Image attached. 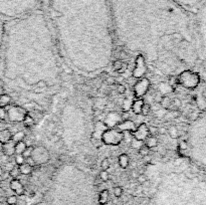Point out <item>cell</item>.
<instances>
[{
	"instance_id": "obj_1",
	"label": "cell",
	"mask_w": 206,
	"mask_h": 205,
	"mask_svg": "<svg viewBox=\"0 0 206 205\" xmlns=\"http://www.w3.org/2000/svg\"><path fill=\"white\" fill-rule=\"evenodd\" d=\"M114 34L165 75L200 63L194 15L174 0H109Z\"/></svg>"
},
{
	"instance_id": "obj_2",
	"label": "cell",
	"mask_w": 206,
	"mask_h": 205,
	"mask_svg": "<svg viewBox=\"0 0 206 205\" xmlns=\"http://www.w3.org/2000/svg\"><path fill=\"white\" fill-rule=\"evenodd\" d=\"M48 18L71 70L95 75L109 67L115 44L109 0H48Z\"/></svg>"
},
{
	"instance_id": "obj_3",
	"label": "cell",
	"mask_w": 206,
	"mask_h": 205,
	"mask_svg": "<svg viewBox=\"0 0 206 205\" xmlns=\"http://www.w3.org/2000/svg\"><path fill=\"white\" fill-rule=\"evenodd\" d=\"M4 77L18 88L35 93L38 82L53 87L59 66L52 33L42 11L13 19L7 25Z\"/></svg>"
},
{
	"instance_id": "obj_4",
	"label": "cell",
	"mask_w": 206,
	"mask_h": 205,
	"mask_svg": "<svg viewBox=\"0 0 206 205\" xmlns=\"http://www.w3.org/2000/svg\"><path fill=\"white\" fill-rule=\"evenodd\" d=\"M186 143L187 158L206 176V110L190 124Z\"/></svg>"
},
{
	"instance_id": "obj_5",
	"label": "cell",
	"mask_w": 206,
	"mask_h": 205,
	"mask_svg": "<svg viewBox=\"0 0 206 205\" xmlns=\"http://www.w3.org/2000/svg\"><path fill=\"white\" fill-rule=\"evenodd\" d=\"M43 0H0V16L16 19L36 11Z\"/></svg>"
},
{
	"instance_id": "obj_6",
	"label": "cell",
	"mask_w": 206,
	"mask_h": 205,
	"mask_svg": "<svg viewBox=\"0 0 206 205\" xmlns=\"http://www.w3.org/2000/svg\"><path fill=\"white\" fill-rule=\"evenodd\" d=\"M195 27L199 46L200 63L206 66V0H203L194 13Z\"/></svg>"
},
{
	"instance_id": "obj_7",
	"label": "cell",
	"mask_w": 206,
	"mask_h": 205,
	"mask_svg": "<svg viewBox=\"0 0 206 205\" xmlns=\"http://www.w3.org/2000/svg\"><path fill=\"white\" fill-rule=\"evenodd\" d=\"M177 81L181 85L186 89H195L199 85L200 82V74L192 71V70H183L177 75Z\"/></svg>"
},
{
	"instance_id": "obj_8",
	"label": "cell",
	"mask_w": 206,
	"mask_h": 205,
	"mask_svg": "<svg viewBox=\"0 0 206 205\" xmlns=\"http://www.w3.org/2000/svg\"><path fill=\"white\" fill-rule=\"evenodd\" d=\"M125 135L122 131L115 128H108L106 129L101 137V141L105 145L110 146H118L124 141Z\"/></svg>"
},
{
	"instance_id": "obj_9",
	"label": "cell",
	"mask_w": 206,
	"mask_h": 205,
	"mask_svg": "<svg viewBox=\"0 0 206 205\" xmlns=\"http://www.w3.org/2000/svg\"><path fill=\"white\" fill-rule=\"evenodd\" d=\"M32 160L34 161L35 165H44L50 159V154L48 150L42 146H37L33 148L31 153Z\"/></svg>"
},
{
	"instance_id": "obj_10",
	"label": "cell",
	"mask_w": 206,
	"mask_h": 205,
	"mask_svg": "<svg viewBox=\"0 0 206 205\" xmlns=\"http://www.w3.org/2000/svg\"><path fill=\"white\" fill-rule=\"evenodd\" d=\"M148 71V63L145 57L142 55H137L135 59V66L133 68L132 77L134 78H144Z\"/></svg>"
},
{
	"instance_id": "obj_11",
	"label": "cell",
	"mask_w": 206,
	"mask_h": 205,
	"mask_svg": "<svg viewBox=\"0 0 206 205\" xmlns=\"http://www.w3.org/2000/svg\"><path fill=\"white\" fill-rule=\"evenodd\" d=\"M27 114L28 112L24 108L20 106H12L7 110V119L13 123H21Z\"/></svg>"
},
{
	"instance_id": "obj_12",
	"label": "cell",
	"mask_w": 206,
	"mask_h": 205,
	"mask_svg": "<svg viewBox=\"0 0 206 205\" xmlns=\"http://www.w3.org/2000/svg\"><path fill=\"white\" fill-rule=\"evenodd\" d=\"M150 85L151 82L148 78L144 77L139 78V81H137L136 84L134 85V96L137 99H142L149 91Z\"/></svg>"
},
{
	"instance_id": "obj_13",
	"label": "cell",
	"mask_w": 206,
	"mask_h": 205,
	"mask_svg": "<svg viewBox=\"0 0 206 205\" xmlns=\"http://www.w3.org/2000/svg\"><path fill=\"white\" fill-rule=\"evenodd\" d=\"M174 1L178 3L184 9H186L187 11L194 14L198 9V7L203 2V0H174Z\"/></svg>"
},
{
	"instance_id": "obj_14",
	"label": "cell",
	"mask_w": 206,
	"mask_h": 205,
	"mask_svg": "<svg viewBox=\"0 0 206 205\" xmlns=\"http://www.w3.org/2000/svg\"><path fill=\"white\" fill-rule=\"evenodd\" d=\"M131 134L134 136V139H137L139 141H145L148 136H150L149 134V127L145 123H141L137 129L134 132H132Z\"/></svg>"
},
{
	"instance_id": "obj_15",
	"label": "cell",
	"mask_w": 206,
	"mask_h": 205,
	"mask_svg": "<svg viewBox=\"0 0 206 205\" xmlns=\"http://www.w3.org/2000/svg\"><path fill=\"white\" fill-rule=\"evenodd\" d=\"M201 84V92H200V100L199 104L201 105L202 109L206 110V66H203V74L202 77H200V82Z\"/></svg>"
},
{
	"instance_id": "obj_16",
	"label": "cell",
	"mask_w": 206,
	"mask_h": 205,
	"mask_svg": "<svg viewBox=\"0 0 206 205\" xmlns=\"http://www.w3.org/2000/svg\"><path fill=\"white\" fill-rule=\"evenodd\" d=\"M116 129H118V130H120L122 132L132 133L137 129V126L135 124V122L132 120H124L116 126Z\"/></svg>"
},
{
	"instance_id": "obj_17",
	"label": "cell",
	"mask_w": 206,
	"mask_h": 205,
	"mask_svg": "<svg viewBox=\"0 0 206 205\" xmlns=\"http://www.w3.org/2000/svg\"><path fill=\"white\" fill-rule=\"evenodd\" d=\"M120 120H121V117L119 116V114L115 112H111L106 117V120H105L104 124L107 126V128H114L120 123Z\"/></svg>"
},
{
	"instance_id": "obj_18",
	"label": "cell",
	"mask_w": 206,
	"mask_h": 205,
	"mask_svg": "<svg viewBox=\"0 0 206 205\" xmlns=\"http://www.w3.org/2000/svg\"><path fill=\"white\" fill-rule=\"evenodd\" d=\"M9 186H10V189L15 192L17 195H23L24 194V186L22 183H21V181L18 180L17 178L12 179V180L10 181Z\"/></svg>"
},
{
	"instance_id": "obj_19",
	"label": "cell",
	"mask_w": 206,
	"mask_h": 205,
	"mask_svg": "<svg viewBox=\"0 0 206 205\" xmlns=\"http://www.w3.org/2000/svg\"><path fill=\"white\" fill-rule=\"evenodd\" d=\"M2 153L4 154L6 157H11L15 154V143L12 140H10L9 142L2 144Z\"/></svg>"
},
{
	"instance_id": "obj_20",
	"label": "cell",
	"mask_w": 206,
	"mask_h": 205,
	"mask_svg": "<svg viewBox=\"0 0 206 205\" xmlns=\"http://www.w3.org/2000/svg\"><path fill=\"white\" fill-rule=\"evenodd\" d=\"M144 104H145V102H144L143 99L134 100L132 102V105H131V110L133 111V113L136 114V115H141Z\"/></svg>"
},
{
	"instance_id": "obj_21",
	"label": "cell",
	"mask_w": 206,
	"mask_h": 205,
	"mask_svg": "<svg viewBox=\"0 0 206 205\" xmlns=\"http://www.w3.org/2000/svg\"><path fill=\"white\" fill-rule=\"evenodd\" d=\"M106 129H108V128H107V126L104 124V122H97V123L96 124L95 132H93V138L101 140V137H102L103 132L106 130Z\"/></svg>"
},
{
	"instance_id": "obj_22",
	"label": "cell",
	"mask_w": 206,
	"mask_h": 205,
	"mask_svg": "<svg viewBox=\"0 0 206 205\" xmlns=\"http://www.w3.org/2000/svg\"><path fill=\"white\" fill-rule=\"evenodd\" d=\"M11 139H12V134L8 129H4V130L0 132V143L1 144L9 142Z\"/></svg>"
},
{
	"instance_id": "obj_23",
	"label": "cell",
	"mask_w": 206,
	"mask_h": 205,
	"mask_svg": "<svg viewBox=\"0 0 206 205\" xmlns=\"http://www.w3.org/2000/svg\"><path fill=\"white\" fill-rule=\"evenodd\" d=\"M145 143V145L148 147L149 149H152V148H155V147L158 146V139L156 138L155 136H148L147 139L144 141Z\"/></svg>"
},
{
	"instance_id": "obj_24",
	"label": "cell",
	"mask_w": 206,
	"mask_h": 205,
	"mask_svg": "<svg viewBox=\"0 0 206 205\" xmlns=\"http://www.w3.org/2000/svg\"><path fill=\"white\" fill-rule=\"evenodd\" d=\"M109 202V191L107 189H104L99 194V203L101 205H105Z\"/></svg>"
},
{
	"instance_id": "obj_25",
	"label": "cell",
	"mask_w": 206,
	"mask_h": 205,
	"mask_svg": "<svg viewBox=\"0 0 206 205\" xmlns=\"http://www.w3.org/2000/svg\"><path fill=\"white\" fill-rule=\"evenodd\" d=\"M129 162H130V158L127 154L123 153L119 156V165H120V167H122L123 169H126L129 166Z\"/></svg>"
},
{
	"instance_id": "obj_26",
	"label": "cell",
	"mask_w": 206,
	"mask_h": 205,
	"mask_svg": "<svg viewBox=\"0 0 206 205\" xmlns=\"http://www.w3.org/2000/svg\"><path fill=\"white\" fill-rule=\"evenodd\" d=\"M11 97L7 93H3L0 96V108H6L7 106L10 105L11 103Z\"/></svg>"
},
{
	"instance_id": "obj_27",
	"label": "cell",
	"mask_w": 206,
	"mask_h": 205,
	"mask_svg": "<svg viewBox=\"0 0 206 205\" xmlns=\"http://www.w3.org/2000/svg\"><path fill=\"white\" fill-rule=\"evenodd\" d=\"M18 168H19L21 175H29L32 172V170H33V167H31L30 165H28L27 163L21 164L20 166H18Z\"/></svg>"
},
{
	"instance_id": "obj_28",
	"label": "cell",
	"mask_w": 206,
	"mask_h": 205,
	"mask_svg": "<svg viewBox=\"0 0 206 205\" xmlns=\"http://www.w3.org/2000/svg\"><path fill=\"white\" fill-rule=\"evenodd\" d=\"M27 144L24 141H21L18 143H15V154H22L27 148Z\"/></svg>"
},
{
	"instance_id": "obj_29",
	"label": "cell",
	"mask_w": 206,
	"mask_h": 205,
	"mask_svg": "<svg viewBox=\"0 0 206 205\" xmlns=\"http://www.w3.org/2000/svg\"><path fill=\"white\" fill-rule=\"evenodd\" d=\"M22 123L24 124L25 127L29 128V127H32V126L35 124V121H34V118L32 117L29 113H28L26 116H25V118H24V120H23Z\"/></svg>"
},
{
	"instance_id": "obj_30",
	"label": "cell",
	"mask_w": 206,
	"mask_h": 205,
	"mask_svg": "<svg viewBox=\"0 0 206 205\" xmlns=\"http://www.w3.org/2000/svg\"><path fill=\"white\" fill-rule=\"evenodd\" d=\"M24 138H25V133L22 132V131H18V132H16L14 135H12L11 140L14 143H18V142L23 141Z\"/></svg>"
},
{
	"instance_id": "obj_31",
	"label": "cell",
	"mask_w": 206,
	"mask_h": 205,
	"mask_svg": "<svg viewBox=\"0 0 206 205\" xmlns=\"http://www.w3.org/2000/svg\"><path fill=\"white\" fill-rule=\"evenodd\" d=\"M123 66H124V62L122 59H115L114 62H112V67H113L114 70L118 71V73H120Z\"/></svg>"
},
{
	"instance_id": "obj_32",
	"label": "cell",
	"mask_w": 206,
	"mask_h": 205,
	"mask_svg": "<svg viewBox=\"0 0 206 205\" xmlns=\"http://www.w3.org/2000/svg\"><path fill=\"white\" fill-rule=\"evenodd\" d=\"M139 151V154L141 156H143V157H146V156H149V154H150V149L148 148V147L144 144V145L141 147V148L138 150Z\"/></svg>"
},
{
	"instance_id": "obj_33",
	"label": "cell",
	"mask_w": 206,
	"mask_h": 205,
	"mask_svg": "<svg viewBox=\"0 0 206 205\" xmlns=\"http://www.w3.org/2000/svg\"><path fill=\"white\" fill-rule=\"evenodd\" d=\"M144 145V142L143 141H139V140L137 139H134L131 141V146L133 149H136V150H139L141 147Z\"/></svg>"
},
{
	"instance_id": "obj_34",
	"label": "cell",
	"mask_w": 206,
	"mask_h": 205,
	"mask_svg": "<svg viewBox=\"0 0 206 205\" xmlns=\"http://www.w3.org/2000/svg\"><path fill=\"white\" fill-rule=\"evenodd\" d=\"M161 105H162V107H163V108H165V109H169V106L171 105V101H170V99L168 98L167 96H164L163 98H162Z\"/></svg>"
},
{
	"instance_id": "obj_35",
	"label": "cell",
	"mask_w": 206,
	"mask_h": 205,
	"mask_svg": "<svg viewBox=\"0 0 206 205\" xmlns=\"http://www.w3.org/2000/svg\"><path fill=\"white\" fill-rule=\"evenodd\" d=\"M168 134L170 135V137L173 139H176L179 137V134H178V131H177V129L175 127H171L168 130Z\"/></svg>"
},
{
	"instance_id": "obj_36",
	"label": "cell",
	"mask_w": 206,
	"mask_h": 205,
	"mask_svg": "<svg viewBox=\"0 0 206 205\" xmlns=\"http://www.w3.org/2000/svg\"><path fill=\"white\" fill-rule=\"evenodd\" d=\"M100 179L103 182H108V181H109L110 176H109V173H108V171H105V170L101 171V173H100Z\"/></svg>"
},
{
	"instance_id": "obj_37",
	"label": "cell",
	"mask_w": 206,
	"mask_h": 205,
	"mask_svg": "<svg viewBox=\"0 0 206 205\" xmlns=\"http://www.w3.org/2000/svg\"><path fill=\"white\" fill-rule=\"evenodd\" d=\"M8 173H9V176H11V177H13V179H14V178H17L19 175H21V174H20V171H19V168H18V167H16V166H14V168H13L10 172H8Z\"/></svg>"
},
{
	"instance_id": "obj_38",
	"label": "cell",
	"mask_w": 206,
	"mask_h": 205,
	"mask_svg": "<svg viewBox=\"0 0 206 205\" xmlns=\"http://www.w3.org/2000/svg\"><path fill=\"white\" fill-rule=\"evenodd\" d=\"M15 163L20 166L21 164L25 163V158L22 156V154H16L15 155Z\"/></svg>"
},
{
	"instance_id": "obj_39",
	"label": "cell",
	"mask_w": 206,
	"mask_h": 205,
	"mask_svg": "<svg viewBox=\"0 0 206 205\" xmlns=\"http://www.w3.org/2000/svg\"><path fill=\"white\" fill-rule=\"evenodd\" d=\"M137 181H138V183H140L141 185H143L146 181H148V177L145 174H139L137 176Z\"/></svg>"
},
{
	"instance_id": "obj_40",
	"label": "cell",
	"mask_w": 206,
	"mask_h": 205,
	"mask_svg": "<svg viewBox=\"0 0 206 205\" xmlns=\"http://www.w3.org/2000/svg\"><path fill=\"white\" fill-rule=\"evenodd\" d=\"M111 166L110 164V161L108 159H105L102 161V163H101V167H102V170H105V171H108L109 170V168Z\"/></svg>"
},
{
	"instance_id": "obj_41",
	"label": "cell",
	"mask_w": 206,
	"mask_h": 205,
	"mask_svg": "<svg viewBox=\"0 0 206 205\" xmlns=\"http://www.w3.org/2000/svg\"><path fill=\"white\" fill-rule=\"evenodd\" d=\"M7 203H8L9 205H14L17 203V201H18V199H17V196L16 195H11L9 196L8 198H7Z\"/></svg>"
},
{
	"instance_id": "obj_42",
	"label": "cell",
	"mask_w": 206,
	"mask_h": 205,
	"mask_svg": "<svg viewBox=\"0 0 206 205\" xmlns=\"http://www.w3.org/2000/svg\"><path fill=\"white\" fill-rule=\"evenodd\" d=\"M113 192H114V195H115L116 197H117V198H119V197H121V196H122V194H123V189H122V187H119V186L115 187L114 190H113Z\"/></svg>"
},
{
	"instance_id": "obj_43",
	"label": "cell",
	"mask_w": 206,
	"mask_h": 205,
	"mask_svg": "<svg viewBox=\"0 0 206 205\" xmlns=\"http://www.w3.org/2000/svg\"><path fill=\"white\" fill-rule=\"evenodd\" d=\"M150 111H151V107L149 105H147V104H144L143 109H142V113L141 114H142L143 116H148L150 113Z\"/></svg>"
},
{
	"instance_id": "obj_44",
	"label": "cell",
	"mask_w": 206,
	"mask_h": 205,
	"mask_svg": "<svg viewBox=\"0 0 206 205\" xmlns=\"http://www.w3.org/2000/svg\"><path fill=\"white\" fill-rule=\"evenodd\" d=\"M117 91H118L119 93H120V95H124V93H126V91H127V88H126L124 85L118 84L117 85Z\"/></svg>"
},
{
	"instance_id": "obj_45",
	"label": "cell",
	"mask_w": 206,
	"mask_h": 205,
	"mask_svg": "<svg viewBox=\"0 0 206 205\" xmlns=\"http://www.w3.org/2000/svg\"><path fill=\"white\" fill-rule=\"evenodd\" d=\"M32 150H33V147H27L26 150L24 151V152L22 153V156L26 159V158L30 157L31 156V153H32Z\"/></svg>"
},
{
	"instance_id": "obj_46",
	"label": "cell",
	"mask_w": 206,
	"mask_h": 205,
	"mask_svg": "<svg viewBox=\"0 0 206 205\" xmlns=\"http://www.w3.org/2000/svg\"><path fill=\"white\" fill-rule=\"evenodd\" d=\"M7 119V111L5 108H0V120H6Z\"/></svg>"
},
{
	"instance_id": "obj_47",
	"label": "cell",
	"mask_w": 206,
	"mask_h": 205,
	"mask_svg": "<svg viewBox=\"0 0 206 205\" xmlns=\"http://www.w3.org/2000/svg\"><path fill=\"white\" fill-rule=\"evenodd\" d=\"M13 168H14V164L11 163V162H7V163L5 164V171L10 172Z\"/></svg>"
},
{
	"instance_id": "obj_48",
	"label": "cell",
	"mask_w": 206,
	"mask_h": 205,
	"mask_svg": "<svg viewBox=\"0 0 206 205\" xmlns=\"http://www.w3.org/2000/svg\"><path fill=\"white\" fill-rule=\"evenodd\" d=\"M168 133V130L165 127H159L158 128V134L160 135H166Z\"/></svg>"
},
{
	"instance_id": "obj_49",
	"label": "cell",
	"mask_w": 206,
	"mask_h": 205,
	"mask_svg": "<svg viewBox=\"0 0 206 205\" xmlns=\"http://www.w3.org/2000/svg\"><path fill=\"white\" fill-rule=\"evenodd\" d=\"M25 163H27L28 165H30L31 167L36 166V165H35V163H34V161L32 160V158H31V157H28V158H26V159H25Z\"/></svg>"
},
{
	"instance_id": "obj_50",
	"label": "cell",
	"mask_w": 206,
	"mask_h": 205,
	"mask_svg": "<svg viewBox=\"0 0 206 205\" xmlns=\"http://www.w3.org/2000/svg\"><path fill=\"white\" fill-rule=\"evenodd\" d=\"M156 133H158V128H156V127H149V134L154 135V134H156Z\"/></svg>"
},
{
	"instance_id": "obj_51",
	"label": "cell",
	"mask_w": 206,
	"mask_h": 205,
	"mask_svg": "<svg viewBox=\"0 0 206 205\" xmlns=\"http://www.w3.org/2000/svg\"><path fill=\"white\" fill-rule=\"evenodd\" d=\"M122 119H124V120H129V118H130V115H129V113H128V111L127 112H124L123 113V115H122V117H121Z\"/></svg>"
},
{
	"instance_id": "obj_52",
	"label": "cell",
	"mask_w": 206,
	"mask_h": 205,
	"mask_svg": "<svg viewBox=\"0 0 206 205\" xmlns=\"http://www.w3.org/2000/svg\"><path fill=\"white\" fill-rule=\"evenodd\" d=\"M107 82H108V85H114L116 82H115L114 78H107Z\"/></svg>"
},
{
	"instance_id": "obj_53",
	"label": "cell",
	"mask_w": 206,
	"mask_h": 205,
	"mask_svg": "<svg viewBox=\"0 0 206 205\" xmlns=\"http://www.w3.org/2000/svg\"><path fill=\"white\" fill-rule=\"evenodd\" d=\"M173 104H174V106H176V107H180V105H181L180 100H178V99H174V101H173Z\"/></svg>"
},
{
	"instance_id": "obj_54",
	"label": "cell",
	"mask_w": 206,
	"mask_h": 205,
	"mask_svg": "<svg viewBox=\"0 0 206 205\" xmlns=\"http://www.w3.org/2000/svg\"><path fill=\"white\" fill-rule=\"evenodd\" d=\"M3 93H4V89H3L1 85H0V96L3 95Z\"/></svg>"
},
{
	"instance_id": "obj_55",
	"label": "cell",
	"mask_w": 206,
	"mask_h": 205,
	"mask_svg": "<svg viewBox=\"0 0 206 205\" xmlns=\"http://www.w3.org/2000/svg\"><path fill=\"white\" fill-rule=\"evenodd\" d=\"M139 174L137 173V172H135V171H132V176L133 177H137V176H138Z\"/></svg>"
},
{
	"instance_id": "obj_56",
	"label": "cell",
	"mask_w": 206,
	"mask_h": 205,
	"mask_svg": "<svg viewBox=\"0 0 206 205\" xmlns=\"http://www.w3.org/2000/svg\"><path fill=\"white\" fill-rule=\"evenodd\" d=\"M3 173H4V171H3V169L0 167V177H1V176L3 175Z\"/></svg>"
},
{
	"instance_id": "obj_57",
	"label": "cell",
	"mask_w": 206,
	"mask_h": 205,
	"mask_svg": "<svg viewBox=\"0 0 206 205\" xmlns=\"http://www.w3.org/2000/svg\"><path fill=\"white\" fill-rule=\"evenodd\" d=\"M1 153H2V144L0 143V154H1Z\"/></svg>"
}]
</instances>
